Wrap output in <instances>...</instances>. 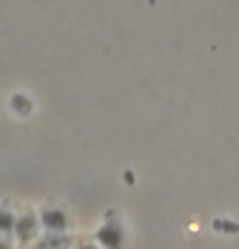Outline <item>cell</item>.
I'll return each mask as SVG.
<instances>
[{"label": "cell", "instance_id": "obj_1", "mask_svg": "<svg viewBox=\"0 0 239 249\" xmlns=\"http://www.w3.org/2000/svg\"><path fill=\"white\" fill-rule=\"evenodd\" d=\"M95 244L100 249H124V244H126L124 226L118 224L116 218H108L106 224L95 231Z\"/></svg>", "mask_w": 239, "mask_h": 249}, {"label": "cell", "instance_id": "obj_2", "mask_svg": "<svg viewBox=\"0 0 239 249\" xmlns=\"http://www.w3.org/2000/svg\"><path fill=\"white\" fill-rule=\"evenodd\" d=\"M39 221H41V229L47 234H64V231H67V226H70L67 213H64L62 208H54V206L41 208Z\"/></svg>", "mask_w": 239, "mask_h": 249}, {"label": "cell", "instance_id": "obj_3", "mask_svg": "<svg viewBox=\"0 0 239 249\" xmlns=\"http://www.w3.org/2000/svg\"><path fill=\"white\" fill-rule=\"evenodd\" d=\"M39 226H41V221L36 218V213H23L21 218H16V239L21 244H31L34 239H36V234H39Z\"/></svg>", "mask_w": 239, "mask_h": 249}, {"label": "cell", "instance_id": "obj_4", "mask_svg": "<svg viewBox=\"0 0 239 249\" xmlns=\"http://www.w3.org/2000/svg\"><path fill=\"white\" fill-rule=\"evenodd\" d=\"M13 231H16V216H13V211L0 208V234L8 236V234H13Z\"/></svg>", "mask_w": 239, "mask_h": 249}, {"label": "cell", "instance_id": "obj_5", "mask_svg": "<svg viewBox=\"0 0 239 249\" xmlns=\"http://www.w3.org/2000/svg\"><path fill=\"white\" fill-rule=\"evenodd\" d=\"M11 108L16 110V113H21V116H29L34 110V103H31V98H26V95H13L11 98Z\"/></svg>", "mask_w": 239, "mask_h": 249}, {"label": "cell", "instance_id": "obj_6", "mask_svg": "<svg viewBox=\"0 0 239 249\" xmlns=\"http://www.w3.org/2000/svg\"><path fill=\"white\" fill-rule=\"evenodd\" d=\"M0 249H13V247H11V242H8V239H5L3 234H0Z\"/></svg>", "mask_w": 239, "mask_h": 249}, {"label": "cell", "instance_id": "obj_7", "mask_svg": "<svg viewBox=\"0 0 239 249\" xmlns=\"http://www.w3.org/2000/svg\"><path fill=\"white\" fill-rule=\"evenodd\" d=\"M80 249H98V244H82Z\"/></svg>", "mask_w": 239, "mask_h": 249}, {"label": "cell", "instance_id": "obj_8", "mask_svg": "<svg viewBox=\"0 0 239 249\" xmlns=\"http://www.w3.org/2000/svg\"><path fill=\"white\" fill-rule=\"evenodd\" d=\"M57 249H67V247H57Z\"/></svg>", "mask_w": 239, "mask_h": 249}]
</instances>
